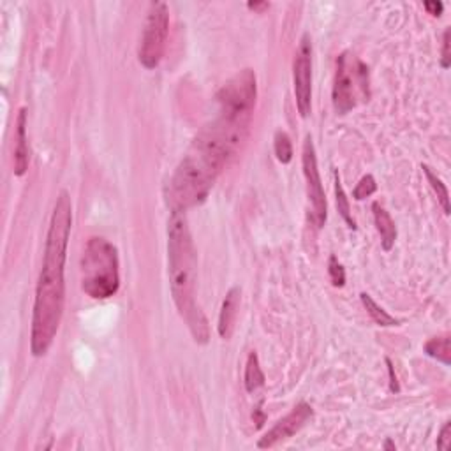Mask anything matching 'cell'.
I'll return each instance as SVG.
<instances>
[{
    "label": "cell",
    "instance_id": "6da1fadb",
    "mask_svg": "<svg viewBox=\"0 0 451 451\" xmlns=\"http://www.w3.org/2000/svg\"><path fill=\"white\" fill-rule=\"evenodd\" d=\"M73 228V205L67 191H60L49 219L46 234L45 259L39 273L34 302L32 339L30 349L34 356H45L53 344L60 326L64 304H66V268L67 243Z\"/></svg>",
    "mask_w": 451,
    "mask_h": 451
},
{
    "label": "cell",
    "instance_id": "7a4b0ae2",
    "mask_svg": "<svg viewBox=\"0 0 451 451\" xmlns=\"http://www.w3.org/2000/svg\"><path fill=\"white\" fill-rule=\"evenodd\" d=\"M168 265L173 302L189 326L194 341L206 344L210 341L208 319L196 304V249L185 212L178 210H173L168 222Z\"/></svg>",
    "mask_w": 451,
    "mask_h": 451
},
{
    "label": "cell",
    "instance_id": "3957f363",
    "mask_svg": "<svg viewBox=\"0 0 451 451\" xmlns=\"http://www.w3.org/2000/svg\"><path fill=\"white\" fill-rule=\"evenodd\" d=\"M258 85L252 69H242L222 85L217 92L219 115L206 125L217 138L230 147L238 148L249 132L250 120L254 115Z\"/></svg>",
    "mask_w": 451,
    "mask_h": 451
},
{
    "label": "cell",
    "instance_id": "277c9868",
    "mask_svg": "<svg viewBox=\"0 0 451 451\" xmlns=\"http://www.w3.org/2000/svg\"><path fill=\"white\" fill-rule=\"evenodd\" d=\"M222 168L224 162L193 145L171 178L169 196L173 210L185 212L187 208L202 205Z\"/></svg>",
    "mask_w": 451,
    "mask_h": 451
},
{
    "label": "cell",
    "instance_id": "5b68a950",
    "mask_svg": "<svg viewBox=\"0 0 451 451\" xmlns=\"http://www.w3.org/2000/svg\"><path fill=\"white\" fill-rule=\"evenodd\" d=\"M119 287V250L106 238L92 236L82 256V289L94 300H108Z\"/></svg>",
    "mask_w": 451,
    "mask_h": 451
},
{
    "label": "cell",
    "instance_id": "8992f818",
    "mask_svg": "<svg viewBox=\"0 0 451 451\" xmlns=\"http://www.w3.org/2000/svg\"><path fill=\"white\" fill-rule=\"evenodd\" d=\"M369 97V69L363 62L342 53L337 60L333 83V106L337 113L345 115L358 104V99Z\"/></svg>",
    "mask_w": 451,
    "mask_h": 451
},
{
    "label": "cell",
    "instance_id": "52a82bcc",
    "mask_svg": "<svg viewBox=\"0 0 451 451\" xmlns=\"http://www.w3.org/2000/svg\"><path fill=\"white\" fill-rule=\"evenodd\" d=\"M169 34V9L164 2H152L143 25L138 58L145 69H156L166 51Z\"/></svg>",
    "mask_w": 451,
    "mask_h": 451
},
{
    "label": "cell",
    "instance_id": "ba28073f",
    "mask_svg": "<svg viewBox=\"0 0 451 451\" xmlns=\"http://www.w3.org/2000/svg\"><path fill=\"white\" fill-rule=\"evenodd\" d=\"M302 166H304V175L307 180V194L308 202H310L312 215L310 221L323 228L326 222V215H328V208H326V196H324L323 182H321L319 168H317V156L316 147L312 143V138L307 136L304 143V152H302Z\"/></svg>",
    "mask_w": 451,
    "mask_h": 451
},
{
    "label": "cell",
    "instance_id": "9c48e42d",
    "mask_svg": "<svg viewBox=\"0 0 451 451\" xmlns=\"http://www.w3.org/2000/svg\"><path fill=\"white\" fill-rule=\"evenodd\" d=\"M293 82H295L296 108L302 119H307L312 110V41L304 34L293 62Z\"/></svg>",
    "mask_w": 451,
    "mask_h": 451
},
{
    "label": "cell",
    "instance_id": "30bf717a",
    "mask_svg": "<svg viewBox=\"0 0 451 451\" xmlns=\"http://www.w3.org/2000/svg\"><path fill=\"white\" fill-rule=\"evenodd\" d=\"M312 415H314L312 407L307 402H300L298 406L293 407L291 413H287L282 419H279L267 434L263 435L258 441V448L267 450V448L277 446L282 441H287L305 427V423L312 418Z\"/></svg>",
    "mask_w": 451,
    "mask_h": 451
},
{
    "label": "cell",
    "instance_id": "8fae6325",
    "mask_svg": "<svg viewBox=\"0 0 451 451\" xmlns=\"http://www.w3.org/2000/svg\"><path fill=\"white\" fill-rule=\"evenodd\" d=\"M240 295H242L240 287L233 286L230 291L226 293V298L224 302H222L221 314H219L217 332L224 341H228V339L233 335L234 321H236L238 307H240Z\"/></svg>",
    "mask_w": 451,
    "mask_h": 451
},
{
    "label": "cell",
    "instance_id": "7c38bea8",
    "mask_svg": "<svg viewBox=\"0 0 451 451\" xmlns=\"http://www.w3.org/2000/svg\"><path fill=\"white\" fill-rule=\"evenodd\" d=\"M29 141H27V110L21 108L16 120V147H14V175L23 177L29 169Z\"/></svg>",
    "mask_w": 451,
    "mask_h": 451
},
{
    "label": "cell",
    "instance_id": "4fadbf2b",
    "mask_svg": "<svg viewBox=\"0 0 451 451\" xmlns=\"http://www.w3.org/2000/svg\"><path fill=\"white\" fill-rule=\"evenodd\" d=\"M374 212V222L378 228L379 234H381V245L386 252H390L393 249L395 242H397V226H395L391 215L386 212V208L379 203L372 205Z\"/></svg>",
    "mask_w": 451,
    "mask_h": 451
},
{
    "label": "cell",
    "instance_id": "5bb4252c",
    "mask_svg": "<svg viewBox=\"0 0 451 451\" xmlns=\"http://www.w3.org/2000/svg\"><path fill=\"white\" fill-rule=\"evenodd\" d=\"M245 390L249 393H254L265 385V374H263L261 365H259V358L256 353H250L245 363Z\"/></svg>",
    "mask_w": 451,
    "mask_h": 451
},
{
    "label": "cell",
    "instance_id": "9a60e30c",
    "mask_svg": "<svg viewBox=\"0 0 451 451\" xmlns=\"http://www.w3.org/2000/svg\"><path fill=\"white\" fill-rule=\"evenodd\" d=\"M360 300L361 304H363V307H365V310L369 312V316L372 317L374 323L379 324V326H397V324L400 323V321L395 319L393 316H390L385 308L379 307V305L372 300V296L367 295V293H361Z\"/></svg>",
    "mask_w": 451,
    "mask_h": 451
},
{
    "label": "cell",
    "instance_id": "2e32d148",
    "mask_svg": "<svg viewBox=\"0 0 451 451\" xmlns=\"http://www.w3.org/2000/svg\"><path fill=\"white\" fill-rule=\"evenodd\" d=\"M425 353L428 354L434 360L441 361L444 365H450L451 363V349H450V335L443 337H435L425 344Z\"/></svg>",
    "mask_w": 451,
    "mask_h": 451
},
{
    "label": "cell",
    "instance_id": "e0dca14e",
    "mask_svg": "<svg viewBox=\"0 0 451 451\" xmlns=\"http://www.w3.org/2000/svg\"><path fill=\"white\" fill-rule=\"evenodd\" d=\"M423 173H425V177H427L428 184H430V187L434 189V193L437 194V199H439L441 206H443V212L446 215H450V212H451L450 194H448L446 185L443 184V180H441V178L437 177L434 171H432V168H428V166H423Z\"/></svg>",
    "mask_w": 451,
    "mask_h": 451
},
{
    "label": "cell",
    "instance_id": "ac0fdd59",
    "mask_svg": "<svg viewBox=\"0 0 451 451\" xmlns=\"http://www.w3.org/2000/svg\"><path fill=\"white\" fill-rule=\"evenodd\" d=\"M273 150L277 160L282 164H289L293 160V145L291 138L287 136L286 131H277L273 136Z\"/></svg>",
    "mask_w": 451,
    "mask_h": 451
},
{
    "label": "cell",
    "instance_id": "d6986e66",
    "mask_svg": "<svg viewBox=\"0 0 451 451\" xmlns=\"http://www.w3.org/2000/svg\"><path fill=\"white\" fill-rule=\"evenodd\" d=\"M335 197H337V208H339V214L344 219L345 224L351 228V230H356V222H354L353 215H351V208H349V199L344 193V187L341 184V178H339V173L335 171Z\"/></svg>",
    "mask_w": 451,
    "mask_h": 451
},
{
    "label": "cell",
    "instance_id": "ffe728a7",
    "mask_svg": "<svg viewBox=\"0 0 451 451\" xmlns=\"http://www.w3.org/2000/svg\"><path fill=\"white\" fill-rule=\"evenodd\" d=\"M378 191V184H376V178L372 175H365V177L361 178L358 182V185L354 187L353 191V197L356 202H361V199H365V197H370L374 193Z\"/></svg>",
    "mask_w": 451,
    "mask_h": 451
},
{
    "label": "cell",
    "instance_id": "44dd1931",
    "mask_svg": "<svg viewBox=\"0 0 451 451\" xmlns=\"http://www.w3.org/2000/svg\"><path fill=\"white\" fill-rule=\"evenodd\" d=\"M328 273L330 279H332V284L335 287H342L345 284V270L342 267L339 259L335 256H330L328 259Z\"/></svg>",
    "mask_w": 451,
    "mask_h": 451
},
{
    "label": "cell",
    "instance_id": "7402d4cb",
    "mask_svg": "<svg viewBox=\"0 0 451 451\" xmlns=\"http://www.w3.org/2000/svg\"><path fill=\"white\" fill-rule=\"evenodd\" d=\"M450 37H451V30L446 29L443 34V49H441V67L443 69H448L451 66V55H450Z\"/></svg>",
    "mask_w": 451,
    "mask_h": 451
},
{
    "label": "cell",
    "instance_id": "603a6c76",
    "mask_svg": "<svg viewBox=\"0 0 451 451\" xmlns=\"http://www.w3.org/2000/svg\"><path fill=\"white\" fill-rule=\"evenodd\" d=\"M437 448L443 451H448L451 448V422H446L444 427L441 428V434L437 437Z\"/></svg>",
    "mask_w": 451,
    "mask_h": 451
},
{
    "label": "cell",
    "instance_id": "cb8c5ba5",
    "mask_svg": "<svg viewBox=\"0 0 451 451\" xmlns=\"http://www.w3.org/2000/svg\"><path fill=\"white\" fill-rule=\"evenodd\" d=\"M386 365H388V374H390V391H391V393H398V390H400V386H398L397 376H395L393 363H391V361H390V358H386Z\"/></svg>",
    "mask_w": 451,
    "mask_h": 451
},
{
    "label": "cell",
    "instance_id": "d4e9b609",
    "mask_svg": "<svg viewBox=\"0 0 451 451\" xmlns=\"http://www.w3.org/2000/svg\"><path fill=\"white\" fill-rule=\"evenodd\" d=\"M423 8L427 9L428 14H432V16H441L444 11V4L443 2H425L423 4Z\"/></svg>",
    "mask_w": 451,
    "mask_h": 451
},
{
    "label": "cell",
    "instance_id": "484cf974",
    "mask_svg": "<svg viewBox=\"0 0 451 451\" xmlns=\"http://www.w3.org/2000/svg\"><path fill=\"white\" fill-rule=\"evenodd\" d=\"M247 8H249L250 11L261 12V11H265V9L270 8V4H268V2H249V4H247Z\"/></svg>",
    "mask_w": 451,
    "mask_h": 451
},
{
    "label": "cell",
    "instance_id": "4316f807",
    "mask_svg": "<svg viewBox=\"0 0 451 451\" xmlns=\"http://www.w3.org/2000/svg\"><path fill=\"white\" fill-rule=\"evenodd\" d=\"M256 413H258V418H256L254 422L258 423V427H261L263 422H265V416H263V413H261V407H258V409H256Z\"/></svg>",
    "mask_w": 451,
    "mask_h": 451
},
{
    "label": "cell",
    "instance_id": "83f0119b",
    "mask_svg": "<svg viewBox=\"0 0 451 451\" xmlns=\"http://www.w3.org/2000/svg\"><path fill=\"white\" fill-rule=\"evenodd\" d=\"M385 448H386V450H395V444L391 443V441H386Z\"/></svg>",
    "mask_w": 451,
    "mask_h": 451
}]
</instances>
